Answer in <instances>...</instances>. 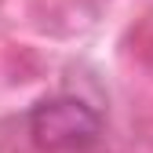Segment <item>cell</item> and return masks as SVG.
<instances>
[{
	"instance_id": "obj_1",
	"label": "cell",
	"mask_w": 153,
	"mask_h": 153,
	"mask_svg": "<svg viewBox=\"0 0 153 153\" xmlns=\"http://www.w3.org/2000/svg\"><path fill=\"white\" fill-rule=\"evenodd\" d=\"M102 135L99 109L76 95H55L36 102L29 113V139L44 153H80Z\"/></svg>"
}]
</instances>
